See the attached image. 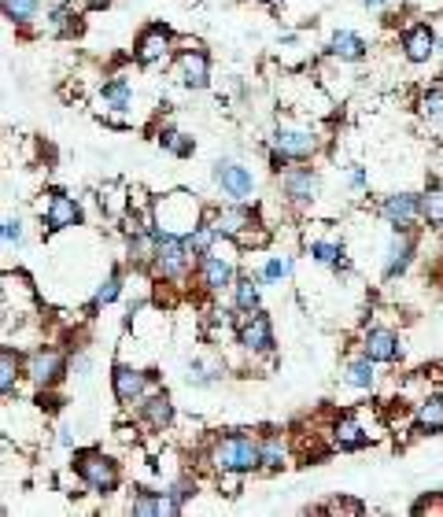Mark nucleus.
<instances>
[{"mask_svg": "<svg viewBox=\"0 0 443 517\" xmlns=\"http://www.w3.org/2000/svg\"><path fill=\"white\" fill-rule=\"evenodd\" d=\"M204 462L215 477H252L259 473V433L252 429H226L207 440Z\"/></svg>", "mask_w": 443, "mask_h": 517, "instance_id": "1", "label": "nucleus"}, {"mask_svg": "<svg viewBox=\"0 0 443 517\" xmlns=\"http://www.w3.org/2000/svg\"><path fill=\"white\" fill-rule=\"evenodd\" d=\"M325 148V137L307 119H277L270 141H266V163L270 170H285L288 163H314Z\"/></svg>", "mask_w": 443, "mask_h": 517, "instance_id": "2", "label": "nucleus"}, {"mask_svg": "<svg viewBox=\"0 0 443 517\" xmlns=\"http://www.w3.org/2000/svg\"><path fill=\"white\" fill-rule=\"evenodd\" d=\"M240 255L244 252H240L229 237L218 241L215 252L200 255V259L192 263L196 292L207 296V300H222V296H229V289H233V281H237V274H240Z\"/></svg>", "mask_w": 443, "mask_h": 517, "instance_id": "3", "label": "nucleus"}, {"mask_svg": "<svg viewBox=\"0 0 443 517\" xmlns=\"http://www.w3.org/2000/svg\"><path fill=\"white\" fill-rule=\"evenodd\" d=\"M71 473L82 481V488L96 499H111L122 488V462L104 447H74Z\"/></svg>", "mask_w": 443, "mask_h": 517, "instance_id": "4", "label": "nucleus"}, {"mask_svg": "<svg viewBox=\"0 0 443 517\" xmlns=\"http://www.w3.org/2000/svg\"><path fill=\"white\" fill-rule=\"evenodd\" d=\"M207 215V207L196 200L192 193L178 189V193L156 196L152 200V222H156L159 233H174V237H185L192 226H200Z\"/></svg>", "mask_w": 443, "mask_h": 517, "instance_id": "5", "label": "nucleus"}, {"mask_svg": "<svg viewBox=\"0 0 443 517\" xmlns=\"http://www.w3.org/2000/svg\"><path fill=\"white\" fill-rule=\"evenodd\" d=\"M48 414L37 407L34 399L12 396L0 407V433H8L19 447H37L45 440Z\"/></svg>", "mask_w": 443, "mask_h": 517, "instance_id": "6", "label": "nucleus"}, {"mask_svg": "<svg viewBox=\"0 0 443 517\" xmlns=\"http://www.w3.org/2000/svg\"><path fill=\"white\" fill-rule=\"evenodd\" d=\"M192 259L189 248H185V241L181 237H174V233H159L156 241V263H152V281L156 285H167V289H185V285H192Z\"/></svg>", "mask_w": 443, "mask_h": 517, "instance_id": "7", "label": "nucleus"}, {"mask_svg": "<svg viewBox=\"0 0 443 517\" xmlns=\"http://www.w3.org/2000/svg\"><path fill=\"white\" fill-rule=\"evenodd\" d=\"M233 348L244 355L248 362H270L277 355V333H274V318L259 307L252 314H240L237 318V340Z\"/></svg>", "mask_w": 443, "mask_h": 517, "instance_id": "8", "label": "nucleus"}, {"mask_svg": "<svg viewBox=\"0 0 443 517\" xmlns=\"http://www.w3.org/2000/svg\"><path fill=\"white\" fill-rule=\"evenodd\" d=\"M277 189H281V200H285L288 207L311 211V207L322 200L325 178L314 163H288L285 170H277Z\"/></svg>", "mask_w": 443, "mask_h": 517, "instance_id": "9", "label": "nucleus"}, {"mask_svg": "<svg viewBox=\"0 0 443 517\" xmlns=\"http://www.w3.org/2000/svg\"><path fill=\"white\" fill-rule=\"evenodd\" d=\"M71 377V351L56 344H37L26 351V385L30 388H60Z\"/></svg>", "mask_w": 443, "mask_h": 517, "instance_id": "10", "label": "nucleus"}, {"mask_svg": "<svg viewBox=\"0 0 443 517\" xmlns=\"http://www.w3.org/2000/svg\"><path fill=\"white\" fill-rule=\"evenodd\" d=\"M156 385H159V377L152 366H137V362L130 359H119L111 366V396H115V403H119L122 410H133Z\"/></svg>", "mask_w": 443, "mask_h": 517, "instance_id": "11", "label": "nucleus"}, {"mask_svg": "<svg viewBox=\"0 0 443 517\" xmlns=\"http://www.w3.org/2000/svg\"><path fill=\"white\" fill-rule=\"evenodd\" d=\"M384 436V429H370L362 414H333L325 425V440L340 455H359L366 447H373Z\"/></svg>", "mask_w": 443, "mask_h": 517, "instance_id": "12", "label": "nucleus"}, {"mask_svg": "<svg viewBox=\"0 0 443 517\" xmlns=\"http://www.w3.org/2000/svg\"><path fill=\"white\" fill-rule=\"evenodd\" d=\"M178 52V34L167 23H148L133 41V63L144 71H156V67H170Z\"/></svg>", "mask_w": 443, "mask_h": 517, "instance_id": "13", "label": "nucleus"}, {"mask_svg": "<svg viewBox=\"0 0 443 517\" xmlns=\"http://www.w3.org/2000/svg\"><path fill=\"white\" fill-rule=\"evenodd\" d=\"M211 181L229 204H255L259 181H255V170L244 167L240 159H215L211 163Z\"/></svg>", "mask_w": 443, "mask_h": 517, "instance_id": "14", "label": "nucleus"}, {"mask_svg": "<svg viewBox=\"0 0 443 517\" xmlns=\"http://www.w3.org/2000/svg\"><path fill=\"white\" fill-rule=\"evenodd\" d=\"M170 78H174L181 89H189V93L211 89V52H207L200 41L181 45V49L174 52V60H170Z\"/></svg>", "mask_w": 443, "mask_h": 517, "instance_id": "15", "label": "nucleus"}, {"mask_svg": "<svg viewBox=\"0 0 443 517\" xmlns=\"http://www.w3.org/2000/svg\"><path fill=\"white\" fill-rule=\"evenodd\" d=\"M377 218L396 233H421V193L414 189H396L377 200Z\"/></svg>", "mask_w": 443, "mask_h": 517, "instance_id": "16", "label": "nucleus"}, {"mask_svg": "<svg viewBox=\"0 0 443 517\" xmlns=\"http://www.w3.org/2000/svg\"><path fill=\"white\" fill-rule=\"evenodd\" d=\"M133 421H137V429H144V433L152 436H163L174 429V421H178V403H174V396H170L167 388H152L148 396L137 403V407L130 410Z\"/></svg>", "mask_w": 443, "mask_h": 517, "instance_id": "17", "label": "nucleus"}, {"mask_svg": "<svg viewBox=\"0 0 443 517\" xmlns=\"http://www.w3.org/2000/svg\"><path fill=\"white\" fill-rule=\"evenodd\" d=\"M82 222H85V211L78 196L63 193V189H52V193L45 196V204H41V233H45V237L67 233V229L82 226Z\"/></svg>", "mask_w": 443, "mask_h": 517, "instance_id": "18", "label": "nucleus"}, {"mask_svg": "<svg viewBox=\"0 0 443 517\" xmlns=\"http://www.w3.org/2000/svg\"><path fill=\"white\" fill-rule=\"evenodd\" d=\"M133 100H137V89H133L130 78H126V74H111V78H104V85L96 89L93 111L100 119L122 122L133 111Z\"/></svg>", "mask_w": 443, "mask_h": 517, "instance_id": "19", "label": "nucleus"}, {"mask_svg": "<svg viewBox=\"0 0 443 517\" xmlns=\"http://www.w3.org/2000/svg\"><path fill=\"white\" fill-rule=\"evenodd\" d=\"M399 52L410 67H429L436 60V23L432 19H410L399 30Z\"/></svg>", "mask_w": 443, "mask_h": 517, "instance_id": "20", "label": "nucleus"}, {"mask_svg": "<svg viewBox=\"0 0 443 517\" xmlns=\"http://www.w3.org/2000/svg\"><path fill=\"white\" fill-rule=\"evenodd\" d=\"M359 348L366 351L377 366H399L403 355H407V348H403V333L392 329V325H381V322H373L362 329Z\"/></svg>", "mask_w": 443, "mask_h": 517, "instance_id": "21", "label": "nucleus"}, {"mask_svg": "<svg viewBox=\"0 0 443 517\" xmlns=\"http://www.w3.org/2000/svg\"><path fill=\"white\" fill-rule=\"evenodd\" d=\"M296 462V447H292V433L285 429H263L259 433V473L277 477Z\"/></svg>", "mask_w": 443, "mask_h": 517, "instance_id": "22", "label": "nucleus"}, {"mask_svg": "<svg viewBox=\"0 0 443 517\" xmlns=\"http://www.w3.org/2000/svg\"><path fill=\"white\" fill-rule=\"evenodd\" d=\"M418 259V233H396L384 241V255H381V277L384 281H399L407 277V270Z\"/></svg>", "mask_w": 443, "mask_h": 517, "instance_id": "23", "label": "nucleus"}, {"mask_svg": "<svg viewBox=\"0 0 443 517\" xmlns=\"http://www.w3.org/2000/svg\"><path fill=\"white\" fill-rule=\"evenodd\" d=\"M0 300H4V307L15 318H23L26 311H37L34 277L26 274V270H0Z\"/></svg>", "mask_w": 443, "mask_h": 517, "instance_id": "24", "label": "nucleus"}, {"mask_svg": "<svg viewBox=\"0 0 443 517\" xmlns=\"http://www.w3.org/2000/svg\"><path fill=\"white\" fill-rule=\"evenodd\" d=\"M303 255H307L314 266L333 270L336 277H348L351 274L348 248H344V241H340V237H307V241H303Z\"/></svg>", "mask_w": 443, "mask_h": 517, "instance_id": "25", "label": "nucleus"}, {"mask_svg": "<svg viewBox=\"0 0 443 517\" xmlns=\"http://www.w3.org/2000/svg\"><path fill=\"white\" fill-rule=\"evenodd\" d=\"M381 366L366 355V351H348L344 355V362H340V385L355 388V392H377V385H381Z\"/></svg>", "mask_w": 443, "mask_h": 517, "instance_id": "26", "label": "nucleus"}, {"mask_svg": "<svg viewBox=\"0 0 443 517\" xmlns=\"http://www.w3.org/2000/svg\"><path fill=\"white\" fill-rule=\"evenodd\" d=\"M207 222L222 233V237H229V241H237L244 229L252 226V222H259V215H255V204H222V207H207Z\"/></svg>", "mask_w": 443, "mask_h": 517, "instance_id": "27", "label": "nucleus"}, {"mask_svg": "<svg viewBox=\"0 0 443 517\" xmlns=\"http://www.w3.org/2000/svg\"><path fill=\"white\" fill-rule=\"evenodd\" d=\"M325 56L333 63H348V67H355V63H362L370 56V41H366L359 30L340 26V30H333L329 41H325Z\"/></svg>", "mask_w": 443, "mask_h": 517, "instance_id": "28", "label": "nucleus"}, {"mask_svg": "<svg viewBox=\"0 0 443 517\" xmlns=\"http://www.w3.org/2000/svg\"><path fill=\"white\" fill-rule=\"evenodd\" d=\"M82 30V8L74 4V0H56V4H48L45 15H41V34L45 37H74Z\"/></svg>", "mask_w": 443, "mask_h": 517, "instance_id": "29", "label": "nucleus"}, {"mask_svg": "<svg viewBox=\"0 0 443 517\" xmlns=\"http://www.w3.org/2000/svg\"><path fill=\"white\" fill-rule=\"evenodd\" d=\"M226 377H229V362L222 359V355H192V359L185 362V385L189 388L207 392V388L222 385Z\"/></svg>", "mask_w": 443, "mask_h": 517, "instance_id": "30", "label": "nucleus"}, {"mask_svg": "<svg viewBox=\"0 0 443 517\" xmlns=\"http://www.w3.org/2000/svg\"><path fill=\"white\" fill-rule=\"evenodd\" d=\"M410 429L418 436H443V392H425L410 407Z\"/></svg>", "mask_w": 443, "mask_h": 517, "instance_id": "31", "label": "nucleus"}, {"mask_svg": "<svg viewBox=\"0 0 443 517\" xmlns=\"http://www.w3.org/2000/svg\"><path fill=\"white\" fill-rule=\"evenodd\" d=\"M26 385V351L15 344H0V399L19 396Z\"/></svg>", "mask_w": 443, "mask_h": 517, "instance_id": "32", "label": "nucleus"}, {"mask_svg": "<svg viewBox=\"0 0 443 517\" xmlns=\"http://www.w3.org/2000/svg\"><path fill=\"white\" fill-rule=\"evenodd\" d=\"M159 492H163V517H181L185 514V506L196 499L200 484H196L192 473H178V477H170V481L159 484Z\"/></svg>", "mask_w": 443, "mask_h": 517, "instance_id": "33", "label": "nucleus"}, {"mask_svg": "<svg viewBox=\"0 0 443 517\" xmlns=\"http://www.w3.org/2000/svg\"><path fill=\"white\" fill-rule=\"evenodd\" d=\"M122 292H126V266L115 263L108 274H104V281H100V285L93 289V296H89V303H85V314H89V318H96L100 311H108L111 303L122 300Z\"/></svg>", "mask_w": 443, "mask_h": 517, "instance_id": "34", "label": "nucleus"}, {"mask_svg": "<svg viewBox=\"0 0 443 517\" xmlns=\"http://www.w3.org/2000/svg\"><path fill=\"white\" fill-rule=\"evenodd\" d=\"M229 307L237 314H252L263 307V281H259V274L240 270L237 281H233V289H229Z\"/></svg>", "mask_w": 443, "mask_h": 517, "instance_id": "35", "label": "nucleus"}, {"mask_svg": "<svg viewBox=\"0 0 443 517\" xmlns=\"http://www.w3.org/2000/svg\"><path fill=\"white\" fill-rule=\"evenodd\" d=\"M96 204H100L104 218L122 222V218L130 215V185H126V181H104V185L96 189Z\"/></svg>", "mask_w": 443, "mask_h": 517, "instance_id": "36", "label": "nucleus"}, {"mask_svg": "<svg viewBox=\"0 0 443 517\" xmlns=\"http://www.w3.org/2000/svg\"><path fill=\"white\" fill-rule=\"evenodd\" d=\"M414 111L429 130L443 133V85H425L414 100Z\"/></svg>", "mask_w": 443, "mask_h": 517, "instance_id": "37", "label": "nucleus"}, {"mask_svg": "<svg viewBox=\"0 0 443 517\" xmlns=\"http://www.w3.org/2000/svg\"><path fill=\"white\" fill-rule=\"evenodd\" d=\"M0 15L15 30H34L41 23V0H0Z\"/></svg>", "mask_w": 443, "mask_h": 517, "instance_id": "38", "label": "nucleus"}, {"mask_svg": "<svg viewBox=\"0 0 443 517\" xmlns=\"http://www.w3.org/2000/svg\"><path fill=\"white\" fill-rule=\"evenodd\" d=\"M156 145L174 159H192V156H196V141H192L185 130L170 126V122H163V126L156 130Z\"/></svg>", "mask_w": 443, "mask_h": 517, "instance_id": "39", "label": "nucleus"}, {"mask_svg": "<svg viewBox=\"0 0 443 517\" xmlns=\"http://www.w3.org/2000/svg\"><path fill=\"white\" fill-rule=\"evenodd\" d=\"M421 226L443 233V181L436 178L421 189Z\"/></svg>", "mask_w": 443, "mask_h": 517, "instance_id": "40", "label": "nucleus"}, {"mask_svg": "<svg viewBox=\"0 0 443 517\" xmlns=\"http://www.w3.org/2000/svg\"><path fill=\"white\" fill-rule=\"evenodd\" d=\"M255 274H259V281H263V289H266V285H274V289H281L288 277L296 274V255H288V252L266 255V263L259 266Z\"/></svg>", "mask_w": 443, "mask_h": 517, "instance_id": "41", "label": "nucleus"}, {"mask_svg": "<svg viewBox=\"0 0 443 517\" xmlns=\"http://www.w3.org/2000/svg\"><path fill=\"white\" fill-rule=\"evenodd\" d=\"M126 514L133 517H163V492L159 488H148V484H137L126 499Z\"/></svg>", "mask_w": 443, "mask_h": 517, "instance_id": "42", "label": "nucleus"}, {"mask_svg": "<svg viewBox=\"0 0 443 517\" xmlns=\"http://www.w3.org/2000/svg\"><path fill=\"white\" fill-rule=\"evenodd\" d=\"M181 241H185V248H189L192 259H200V255L215 252L218 241H222V233H218V229L211 226V222H207V218H204V222H200V226H192L189 233L181 237Z\"/></svg>", "mask_w": 443, "mask_h": 517, "instance_id": "43", "label": "nucleus"}, {"mask_svg": "<svg viewBox=\"0 0 443 517\" xmlns=\"http://www.w3.org/2000/svg\"><path fill=\"white\" fill-rule=\"evenodd\" d=\"M314 514H355L362 517L366 514V503H359V499H348V495H336V499H329V503L314 506Z\"/></svg>", "mask_w": 443, "mask_h": 517, "instance_id": "44", "label": "nucleus"}, {"mask_svg": "<svg viewBox=\"0 0 443 517\" xmlns=\"http://www.w3.org/2000/svg\"><path fill=\"white\" fill-rule=\"evenodd\" d=\"M26 244V222L23 218H0V248H19Z\"/></svg>", "mask_w": 443, "mask_h": 517, "instance_id": "45", "label": "nucleus"}, {"mask_svg": "<svg viewBox=\"0 0 443 517\" xmlns=\"http://www.w3.org/2000/svg\"><path fill=\"white\" fill-rule=\"evenodd\" d=\"M414 517H443V495L440 492H425L418 503L410 506Z\"/></svg>", "mask_w": 443, "mask_h": 517, "instance_id": "46", "label": "nucleus"}, {"mask_svg": "<svg viewBox=\"0 0 443 517\" xmlns=\"http://www.w3.org/2000/svg\"><path fill=\"white\" fill-rule=\"evenodd\" d=\"M34 403H37L41 410H45L48 418H52V414H60V410H63L60 388H34Z\"/></svg>", "mask_w": 443, "mask_h": 517, "instance_id": "47", "label": "nucleus"}, {"mask_svg": "<svg viewBox=\"0 0 443 517\" xmlns=\"http://www.w3.org/2000/svg\"><path fill=\"white\" fill-rule=\"evenodd\" d=\"M344 178H348L351 193H366V189H370V174H366L362 163H348V167H344Z\"/></svg>", "mask_w": 443, "mask_h": 517, "instance_id": "48", "label": "nucleus"}, {"mask_svg": "<svg viewBox=\"0 0 443 517\" xmlns=\"http://www.w3.org/2000/svg\"><path fill=\"white\" fill-rule=\"evenodd\" d=\"M359 8H366V12H377V15H384V12H396L388 0H355Z\"/></svg>", "mask_w": 443, "mask_h": 517, "instance_id": "49", "label": "nucleus"}, {"mask_svg": "<svg viewBox=\"0 0 443 517\" xmlns=\"http://www.w3.org/2000/svg\"><path fill=\"white\" fill-rule=\"evenodd\" d=\"M436 56L443 60V26H436Z\"/></svg>", "mask_w": 443, "mask_h": 517, "instance_id": "50", "label": "nucleus"}, {"mask_svg": "<svg viewBox=\"0 0 443 517\" xmlns=\"http://www.w3.org/2000/svg\"><path fill=\"white\" fill-rule=\"evenodd\" d=\"M388 4H392L396 12H407V8H410V0H388Z\"/></svg>", "mask_w": 443, "mask_h": 517, "instance_id": "51", "label": "nucleus"}, {"mask_svg": "<svg viewBox=\"0 0 443 517\" xmlns=\"http://www.w3.org/2000/svg\"><path fill=\"white\" fill-rule=\"evenodd\" d=\"M255 4H266V8H274L277 0H255Z\"/></svg>", "mask_w": 443, "mask_h": 517, "instance_id": "52", "label": "nucleus"}, {"mask_svg": "<svg viewBox=\"0 0 443 517\" xmlns=\"http://www.w3.org/2000/svg\"><path fill=\"white\" fill-rule=\"evenodd\" d=\"M440 248H443V233H440Z\"/></svg>", "mask_w": 443, "mask_h": 517, "instance_id": "53", "label": "nucleus"}]
</instances>
